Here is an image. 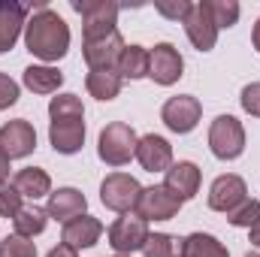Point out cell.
I'll return each instance as SVG.
<instances>
[{
	"label": "cell",
	"mask_w": 260,
	"mask_h": 257,
	"mask_svg": "<svg viewBox=\"0 0 260 257\" xmlns=\"http://www.w3.org/2000/svg\"><path fill=\"white\" fill-rule=\"evenodd\" d=\"M227 221H230L233 227H248V230H251L260 221V200H251V197H248V200L239 203L233 212H227Z\"/></svg>",
	"instance_id": "4316f807"
},
{
	"label": "cell",
	"mask_w": 260,
	"mask_h": 257,
	"mask_svg": "<svg viewBox=\"0 0 260 257\" xmlns=\"http://www.w3.org/2000/svg\"><path fill=\"white\" fill-rule=\"evenodd\" d=\"M21 209V194L12 185H0V218H15Z\"/></svg>",
	"instance_id": "4dcf8cb0"
},
{
	"label": "cell",
	"mask_w": 260,
	"mask_h": 257,
	"mask_svg": "<svg viewBox=\"0 0 260 257\" xmlns=\"http://www.w3.org/2000/svg\"><path fill=\"white\" fill-rule=\"evenodd\" d=\"M12 224H15V233H18V236L34 239V236H40V233L46 230V224H49V212L40 209V206H24V209L12 218Z\"/></svg>",
	"instance_id": "d4e9b609"
},
{
	"label": "cell",
	"mask_w": 260,
	"mask_h": 257,
	"mask_svg": "<svg viewBox=\"0 0 260 257\" xmlns=\"http://www.w3.org/2000/svg\"><path fill=\"white\" fill-rule=\"evenodd\" d=\"M0 257H37V245L24 236L12 233L0 242Z\"/></svg>",
	"instance_id": "f1b7e54d"
},
{
	"label": "cell",
	"mask_w": 260,
	"mask_h": 257,
	"mask_svg": "<svg viewBox=\"0 0 260 257\" xmlns=\"http://www.w3.org/2000/svg\"><path fill=\"white\" fill-rule=\"evenodd\" d=\"M85 209H88V200H85V194L79 191V188H58V191L49 194V206H46V212H49V218H55V221H73V218H79V215H85Z\"/></svg>",
	"instance_id": "ac0fdd59"
},
{
	"label": "cell",
	"mask_w": 260,
	"mask_h": 257,
	"mask_svg": "<svg viewBox=\"0 0 260 257\" xmlns=\"http://www.w3.org/2000/svg\"><path fill=\"white\" fill-rule=\"evenodd\" d=\"M136 145H139L136 130L124 121H112V124H106L100 130L97 154L109 167H124V164H130V157H136Z\"/></svg>",
	"instance_id": "7a4b0ae2"
},
{
	"label": "cell",
	"mask_w": 260,
	"mask_h": 257,
	"mask_svg": "<svg viewBox=\"0 0 260 257\" xmlns=\"http://www.w3.org/2000/svg\"><path fill=\"white\" fill-rule=\"evenodd\" d=\"M100 236H103V224H100L94 215L85 212V215H79V218H73V221H67L64 224L61 242L79 251V248H91V245H97Z\"/></svg>",
	"instance_id": "e0dca14e"
},
{
	"label": "cell",
	"mask_w": 260,
	"mask_h": 257,
	"mask_svg": "<svg viewBox=\"0 0 260 257\" xmlns=\"http://www.w3.org/2000/svg\"><path fill=\"white\" fill-rule=\"evenodd\" d=\"M145 257H179V248H176V239L170 233H151L145 248H142Z\"/></svg>",
	"instance_id": "83f0119b"
},
{
	"label": "cell",
	"mask_w": 260,
	"mask_h": 257,
	"mask_svg": "<svg viewBox=\"0 0 260 257\" xmlns=\"http://www.w3.org/2000/svg\"><path fill=\"white\" fill-rule=\"evenodd\" d=\"M248 233H251V245H254V248H260V221L251 227V230H248Z\"/></svg>",
	"instance_id": "8d00e7d4"
},
{
	"label": "cell",
	"mask_w": 260,
	"mask_h": 257,
	"mask_svg": "<svg viewBox=\"0 0 260 257\" xmlns=\"http://www.w3.org/2000/svg\"><path fill=\"white\" fill-rule=\"evenodd\" d=\"M182 24H185V34H188V40H191V46H194L197 52H212L215 49V43H218V24H215V18L209 12L206 0L203 3H191V9L182 18Z\"/></svg>",
	"instance_id": "ba28073f"
},
{
	"label": "cell",
	"mask_w": 260,
	"mask_h": 257,
	"mask_svg": "<svg viewBox=\"0 0 260 257\" xmlns=\"http://www.w3.org/2000/svg\"><path fill=\"white\" fill-rule=\"evenodd\" d=\"M21 82L34 94H58V88L64 85V73L58 67H49V64H30L24 70Z\"/></svg>",
	"instance_id": "44dd1931"
},
{
	"label": "cell",
	"mask_w": 260,
	"mask_h": 257,
	"mask_svg": "<svg viewBox=\"0 0 260 257\" xmlns=\"http://www.w3.org/2000/svg\"><path fill=\"white\" fill-rule=\"evenodd\" d=\"M245 257H260V251H248V254H245Z\"/></svg>",
	"instance_id": "f35d334b"
},
{
	"label": "cell",
	"mask_w": 260,
	"mask_h": 257,
	"mask_svg": "<svg viewBox=\"0 0 260 257\" xmlns=\"http://www.w3.org/2000/svg\"><path fill=\"white\" fill-rule=\"evenodd\" d=\"M248 200V185H245V179L242 176H233V173H227V176H218L215 182H212V188H209V209H215V212H233L239 203H245Z\"/></svg>",
	"instance_id": "4fadbf2b"
},
{
	"label": "cell",
	"mask_w": 260,
	"mask_h": 257,
	"mask_svg": "<svg viewBox=\"0 0 260 257\" xmlns=\"http://www.w3.org/2000/svg\"><path fill=\"white\" fill-rule=\"evenodd\" d=\"M24 46L34 58L52 67L70 52V27L55 9H49L46 3H37V12L24 24Z\"/></svg>",
	"instance_id": "6da1fadb"
},
{
	"label": "cell",
	"mask_w": 260,
	"mask_h": 257,
	"mask_svg": "<svg viewBox=\"0 0 260 257\" xmlns=\"http://www.w3.org/2000/svg\"><path fill=\"white\" fill-rule=\"evenodd\" d=\"M136 160H139V167L145 173H167L173 167V145L164 136L148 133L136 145Z\"/></svg>",
	"instance_id": "9a60e30c"
},
{
	"label": "cell",
	"mask_w": 260,
	"mask_h": 257,
	"mask_svg": "<svg viewBox=\"0 0 260 257\" xmlns=\"http://www.w3.org/2000/svg\"><path fill=\"white\" fill-rule=\"evenodd\" d=\"M209 3V12H212V18H215V24H218V30H224V27H233L236 21H239V3L236 0H206Z\"/></svg>",
	"instance_id": "484cf974"
},
{
	"label": "cell",
	"mask_w": 260,
	"mask_h": 257,
	"mask_svg": "<svg viewBox=\"0 0 260 257\" xmlns=\"http://www.w3.org/2000/svg\"><path fill=\"white\" fill-rule=\"evenodd\" d=\"M124 52V40L121 34H109V37H100V40H88L82 43V55H85V64L91 70H115L118 58Z\"/></svg>",
	"instance_id": "5bb4252c"
},
{
	"label": "cell",
	"mask_w": 260,
	"mask_h": 257,
	"mask_svg": "<svg viewBox=\"0 0 260 257\" xmlns=\"http://www.w3.org/2000/svg\"><path fill=\"white\" fill-rule=\"evenodd\" d=\"M55 115H85V106L76 94H58L49 100V118Z\"/></svg>",
	"instance_id": "f546056e"
},
{
	"label": "cell",
	"mask_w": 260,
	"mask_h": 257,
	"mask_svg": "<svg viewBox=\"0 0 260 257\" xmlns=\"http://www.w3.org/2000/svg\"><path fill=\"white\" fill-rule=\"evenodd\" d=\"M109 245L115 248V254H133V251H142L145 242H148V224L136 215V212H127L121 218H115V224L109 227Z\"/></svg>",
	"instance_id": "52a82bcc"
},
{
	"label": "cell",
	"mask_w": 260,
	"mask_h": 257,
	"mask_svg": "<svg viewBox=\"0 0 260 257\" xmlns=\"http://www.w3.org/2000/svg\"><path fill=\"white\" fill-rule=\"evenodd\" d=\"M6 179H9V157L0 148V185H6Z\"/></svg>",
	"instance_id": "d590c367"
},
{
	"label": "cell",
	"mask_w": 260,
	"mask_h": 257,
	"mask_svg": "<svg viewBox=\"0 0 260 257\" xmlns=\"http://www.w3.org/2000/svg\"><path fill=\"white\" fill-rule=\"evenodd\" d=\"M200 182H203V173H200V167H197L194 160H179V164H173L164 173V185L176 194L182 203L194 200L197 194H200Z\"/></svg>",
	"instance_id": "2e32d148"
},
{
	"label": "cell",
	"mask_w": 260,
	"mask_h": 257,
	"mask_svg": "<svg viewBox=\"0 0 260 257\" xmlns=\"http://www.w3.org/2000/svg\"><path fill=\"white\" fill-rule=\"evenodd\" d=\"M203 118V103L191 97V94H179V97H170L160 109V121L173 133H191Z\"/></svg>",
	"instance_id": "30bf717a"
},
{
	"label": "cell",
	"mask_w": 260,
	"mask_h": 257,
	"mask_svg": "<svg viewBox=\"0 0 260 257\" xmlns=\"http://www.w3.org/2000/svg\"><path fill=\"white\" fill-rule=\"evenodd\" d=\"M73 9L82 15V43L115 34L118 3H112V0H73Z\"/></svg>",
	"instance_id": "3957f363"
},
{
	"label": "cell",
	"mask_w": 260,
	"mask_h": 257,
	"mask_svg": "<svg viewBox=\"0 0 260 257\" xmlns=\"http://www.w3.org/2000/svg\"><path fill=\"white\" fill-rule=\"evenodd\" d=\"M121 82H124V79H121L115 70H91L88 79H85V88H88L91 97L109 103V100H115V97L121 94Z\"/></svg>",
	"instance_id": "7402d4cb"
},
{
	"label": "cell",
	"mask_w": 260,
	"mask_h": 257,
	"mask_svg": "<svg viewBox=\"0 0 260 257\" xmlns=\"http://www.w3.org/2000/svg\"><path fill=\"white\" fill-rule=\"evenodd\" d=\"M182 206L185 203L170 191L167 185H151V188H142L133 212L148 224V221H170V218H176Z\"/></svg>",
	"instance_id": "8992f818"
},
{
	"label": "cell",
	"mask_w": 260,
	"mask_h": 257,
	"mask_svg": "<svg viewBox=\"0 0 260 257\" xmlns=\"http://www.w3.org/2000/svg\"><path fill=\"white\" fill-rule=\"evenodd\" d=\"M182 257H230V251L212 236V233H191L182 239Z\"/></svg>",
	"instance_id": "603a6c76"
},
{
	"label": "cell",
	"mask_w": 260,
	"mask_h": 257,
	"mask_svg": "<svg viewBox=\"0 0 260 257\" xmlns=\"http://www.w3.org/2000/svg\"><path fill=\"white\" fill-rule=\"evenodd\" d=\"M251 43H254V49L260 52V18H257V24H254V30H251Z\"/></svg>",
	"instance_id": "74e56055"
},
{
	"label": "cell",
	"mask_w": 260,
	"mask_h": 257,
	"mask_svg": "<svg viewBox=\"0 0 260 257\" xmlns=\"http://www.w3.org/2000/svg\"><path fill=\"white\" fill-rule=\"evenodd\" d=\"M18 94H21L18 82L9 79L6 73H0V112L9 109V106H15V103H18Z\"/></svg>",
	"instance_id": "1f68e13d"
},
{
	"label": "cell",
	"mask_w": 260,
	"mask_h": 257,
	"mask_svg": "<svg viewBox=\"0 0 260 257\" xmlns=\"http://www.w3.org/2000/svg\"><path fill=\"white\" fill-rule=\"evenodd\" d=\"M24 24H27V9H24L21 3L3 0V3H0V55L9 52V49L18 43Z\"/></svg>",
	"instance_id": "d6986e66"
},
{
	"label": "cell",
	"mask_w": 260,
	"mask_h": 257,
	"mask_svg": "<svg viewBox=\"0 0 260 257\" xmlns=\"http://www.w3.org/2000/svg\"><path fill=\"white\" fill-rule=\"evenodd\" d=\"M182 76L185 58L173 43H157L154 49H148V79H154L157 85H176Z\"/></svg>",
	"instance_id": "9c48e42d"
},
{
	"label": "cell",
	"mask_w": 260,
	"mask_h": 257,
	"mask_svg": "<svg viewBox=\"0 0 260 257\" xmlns=\"http://www.w3.org/2000/svg\"><path fill=\"white\" fill-rule=\"evenodd\" d=\"M49 142L58 154H76L85 145V115H55L49 124Z\"/></svg>",
	"instance_id": "8fae6325"
},
{
	"label": "cell",
	"mask_w": 260,
	"mask_h": 257,
	"mask_svg": "<svg viewBox=\"0 0 260 257\" xmlns=\"http://www.w3.org/2000/svg\"><path fill=\"white\" fill-rule=\"evenodd\" d=\"M154 9L164 15V18H173V21H182L185 15H188V9H191V3L188 0H173V3H167V0H160V3H154Z\"/></svg>",
	"instance_id": "d6a6232c"
},
{
	"label": "cell",
	"mask_w": 260,
	"mask_h": 257,
	"mask_svg": "<svg viewBox=\"0 0 260 257\" xmlns=\"http://www.w3.org/2000/svg\"><path fill=\"white\" fill-rule=\"evenodd\" d=\"M242 109L248 115L260 118V82H251V85L242 88Z\"/></svg>",
	"instance_id": "836d02e7"
},
{
	"label": "cell",
	"mask_w": 260,
	"mask_h": 257,
	"mask_svg": "<svg viewBox=\"0 0 260 257\" xmlns=\"http://www.w3.org/2000/svg\"><path fill=\"white\" fill-rule=\"evenodd\" d=\"M12 188L21 194V200H40V197H49L52 194V179L40 167H24V170L15 173Z\"/></svg>",
	"instance_id": "ffe728a7"
},
{
	"label": "cell",
	"mask_w": 260,
	"mask_h": 257,
	"mask_svg": "<svg viewBox=\"0 0 260 257\" xmlns=\"http://www.w3.org/2000/svg\"><path fill=\"white\" fill-rule=\"evenodd\" d=\"M46 257H79V251H76V248H70V245H64V242H61V245H55V248H52V251H49Z\"/></svg>",
	"instance_id": "e575fe53"
},
{
	"label": "cell",
	"mask_w": 260,
	"mask_h": 257,
	"mask_svg": "<svg viewBox=\"0 0 260 257\" xmlns=\"http://www.w3.org/2000/svg\"><path fill=\"white\" fill-rule=\"evenodd\" d=\"M115 73L121 79H145L148 76V49H142V46H124Z\"/></svg>",
	"instance_id": "cb8c5ba5"
},
{
	"label": "cell",
	"mask_w": 260,
	"mask_h": 257,
	"mask_svg": "<svg viewBox=\"0 0 260 257\" xmlns=\"http://www.w3.org/2000/svg\"><path fill=\"white\" fill-rule=\"evenodd\" d=\"M115 257H130V254H115Z\"/></svg>",
	"instance_id": "ab89813d"
},
{
	"label": "cell",
	"mask_w": 260,
	"mask_h": 257,
	"mask_svg": "<svg viewBox=\"0 0 260 257\" xmlns=\"http://www.w3.org/2000/svg\"><path fill=\"white\" fill-rule=\"evenodd\" d=\"M0 148H3V154L9 160L27 157L37 148V130H34V124L24 121V118H15V121L0 124Z\"/></svg>",
	"instance_id": "7c38bea8"
},
{
	"label": "cell",
	"mask_w": 260,
	"mask_h": 257,
	"mask_svg": "<svg viewBox=\"0 0 260 257\" xmlns=\"http://www.w3.org/2000/svg\"><path fill=\"white\" fill-rule=\"evenodd\" d=\"M209 148L218 160H236L245 151V127L233 115H218L209 124Z\"/></svg>",
	"instance_id": "277c9868"
},
{
	"label": "cell",
	"mask_w": 260,
	"mask_h": 257,
	"mask_svg": "<svg viewBox=\"0 0 260 257\" xmlns=\"http://www.w3.org/2000/svg\"><path fill=\"white\" fill-rule=\"evenodd\" d=\"M139 194H142V185L133 176H127V173H109L103 179V185H100V203L106 209L118 212V215H127V212L136 209Z\"/></svg>",
	"instance_id": "5b68a950"
}]
</instances>
